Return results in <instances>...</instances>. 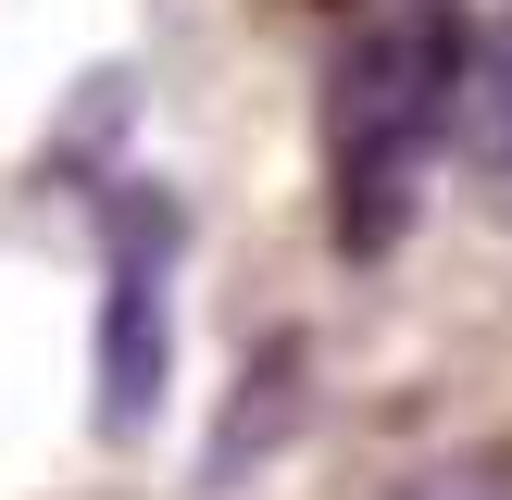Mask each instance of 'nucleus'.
I'll use <instances>...</instances> for the list:
<instances>
[{
	"instance_id": "nucleus-5",
	"label": "nucleus",
	"mask_w": 512,
	"mask_h": 500,
	"mask_svg": "<svg viewBox=\"0 0 512 500\" xmlns=\"http://www.w3.org/2000/svg\"><path fill=\"white\" fill-rule=\"evenodd\" d=\"M413 500H512V488H500V475H488V463H450V475H425V488H413Z\"/></svg>"
},
{
	"instance_id": "nucleus-2",
	"label": "nucleus",
	"mask_w": 512,
	"mask_h": 500,
	"mask_svg": "<svg viewBox=\"0 0 512 500\" xmlns=\"http://www.w3.org/2000/svg\"><path fill=\"white\" fill-rule=\"evenodd\" d=\"M100 338H88V425L100 438H150L163 413V375H175V188H113L100 200Z\"/></svg>"
},
{
	"instance_id": "nucleus-1",
	"label": "nucleus",
	"mask_w": 512,
	"mask_h": 500,
	"mask_svg": "<svg viewBox=\"0 0 512 500\" xmlns=\"http://www.w3.org/2000/svg\"><path fill=\"white\" fill-rule=\"evenodd\" d=\"M463 63L475 13L463 0H363V25L325 63V213L350 263H388L425 213V175L463 138Z\"/></svg>"
},
{
	"instance_id": "nucleus-3",
	"label": "nucleus",
	"mask_w": 512,
	"mask_h": 500,
	"mask_svg": "<svg viewBox=\"0 0 512 500\" xmlns=\"http://www.w3.org/2000/svg\"><path fill=\"white\" fill-rule=\"evenodd\" d=\"M300 388H313V363H300V338H263V363L225 388V425H213V450H200V488H238L263 450H288V425H300Z\"/></svg>"
},
{
	"instance_id": "nucleus-4",
	"label": "nucleus",
	"mask_w": 512,
	"mask_h": 500,
	"mask_svg": "<svg viewBox=\"0 0 512 500\" xmlns=\"http://www.w3.org/2000/svg\"><path fill=\"white\" fill-rule=\"evenodd\" d=\"M463 163L512 188V13L475 25V63H463Z\"/></svg>"
}]
</instances>
